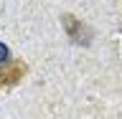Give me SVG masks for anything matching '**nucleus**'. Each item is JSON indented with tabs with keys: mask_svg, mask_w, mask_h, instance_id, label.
Returning a JSON list of instances; mask_svg holds the SVG:
<instances>
[{
	"mask_svg": "<svg viewBox=\"0 0 122 119\" xmlns=\"http://www.w3.org/2000/svg\"><path fill=\"white\" fill-rule=\"evenodd\" d=\"M61 23L66 25V33H69L71 38H74L76 43H84V46H86V41H84L81 36H86V38H89V33H86V28H84L81 23L76 20L74 15H64V18H61Z\"/></svg>",
	"mask_w": 122,
	"mask_h": 119,
	"instance_id": "f257e3e1",
	"label": "nucleus"
},
{
	"mask_svg": "<svg viewBox=\"0 0 122 119\" xmlns=\"http://www.w3.org/2000/svg\"><path fill=\"white\" fill-rule=\"evenodd\" d=\"M8 66H10V63H8ZM8 66H0V74H3V71H5V68H8Z\"/></svg>",
	"mask_w": 122,
	"mask_h": 119,
	"instance_id": "f03ea898",
	"label": "nucleus"
}]
</instances>
